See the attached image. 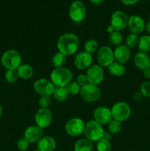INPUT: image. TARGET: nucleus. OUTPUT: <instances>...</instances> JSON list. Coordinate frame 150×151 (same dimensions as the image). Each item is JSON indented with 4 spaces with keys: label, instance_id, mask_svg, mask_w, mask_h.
Masks as SVG:
<instances>
[{
    "label": "nucleus",
    "instance_id": "1",
    "mask_svg": "<svg viewBox=\"0 0 150 151\" xmlns=\"http://www.w3.org/2000/svg\"><path fill=\"white\" fill-rule=\"evenodd\" d=\"M79 38L75 34L66 33L62 35L57 41V49L59 52L65 55H72L75 54L79 48Z\"/></svg>",
    "mask_w": 150,
    "mask_h": 151
},
{
    "label": "nucleus",
    "instance_id": "2",
    "mask_svg": "<svg viewBox=\"0 0 150 151\" xmlns=\"http://www.w3.org/2000/svg\"><path fill=\"white\" fill-rule=\"evenodd\" d=\"M51 81L57 87H65L68 83L71 82L73 73L69 69L66 67L56 68L50 75Z\"/></svg>",
    "mask_w": 150,
    "mask_h": 151
},
{
    "label": "nucleus",
    "instance_id": "3",
    "mask_svg": "<svg viewBox=\"0 0 150 151\" xmlns=\"http://www.w3.org/2000/svg\"><path fill=\"white\" fill-rule=\"evenodd\" d=\"M22 58L20 53L14 50H7L3 53L1 58V64L7 70L17 69L21 64Z\"/></svg>",
    "mask_w": 150,
    "mask_h": 151
},
{
    "label": "nucleus",
    "instance_id": "4",
    "mask_svg": "<svg viewBox=\"0 0 150 151\" xmlns=\"http://www.w3.org/2000/svg\"><path fill=\"white\" fill-rule=\"evenodd\" d=\"M104 131L102 125L94 119V120H90L85 124L84 134L85 138L94 142L101 139Z\"/></svg>",
    "mask_w": 150,
    "mask_h": 151
},
{
    "label": "nucleus",
    "instance_id": "5",
    "mask_svg": "<svg viewBox=\"0 0 150 151\" xmlns=\"http://www.w3.org/2000/svg\"><path fill=\"white\" fill-rule=\"evenodd\" d=\"M111 114L113 119L121 122L129 119L131 114V109L129 104L125 102H118L112 107Z\"/></svg>",
    "mask_w": 150,
    "mask_h": 151
},
{
    "label": "nucleus",
    "instance_id": "6",
    "mask_svg": "<svg viewBox=\"0 0 150 151\" xmlns=\"http://www.w3.org/2000/svg\"><path fill=\"white\" fill-rule=\"evenodd\" d=\"M79 94L84 101L88 103H94L100 98L101 91L97 86L88 83L81 87Z\"/></svg>",
    "mask_w": 150,
    "mask_h": 151
},
{
    "label": "nucleus",
    "instance_id": "7",
    "mask_svg": "<svg viewBox=\"0 0 150 151\" xmlns=\"http://www.w3.org/2000/svg\"><path fill=\"white\" fill-rule=\"evenodd\" d=\"M96 60L101 67H108L114 62V53L108 46L100 47L96 52Z\"/></svg>",
    "mask_w": 150,
    "mask_h": 151
},
{
    "label": "nucleus",
    "instance_id": "8",
    "mask_svg": "<svg viewBox=\"0 0 150 151\" xmlns=\"http://www.w3.org/2000/svg\"><path fill=\"white\" fill-rule=\"evenodd\" d=\"M85 123L82 119L74 117L67 121L65 125L66 132L71 137H79L84 133Z\"/></svg>",
    "mask_w": 150,
    "mask_h": 151
},
{
    "label": "nucleus",
    "instance_id": "9",
    "mask_svg": "<svg viewBox=\"0 0 150 151\" xmlns=\"http://www.w3.org/2000/svg\"><path fill=\"white\" fill-rule=\"evenodd\" d=\"M34 90L36 93L41 96H50L53 95L55 86L51 81L46 78L38 79L34 83Z\"/></svg>",
    "mask_w": 150,
    "mask_h": 151
},
{
    "label": "nucleus",
    "instance_id": "10",
    "mask_svg": "<svg viewBox=\"0 0 150 151\" xmlns=\"http://www.w3.org/2000/svg\"><path fill=\"white\" fill-rule=\"evenodd\" d=\"M69 17L73 22H80L86 16V8L82 1H74L71 4L69 7Z\"/></svg>",
    "mask_w": 150,
    "mask_h": 151
},
{
    "label": "nucleus",
    "instance_id": "11",
    "mask_svg": "<svg viewBox=\"0 0 150 151\" xmlns=\"http://www.w3.org/2000/svg\"><path fill=\"white\" fill-rule=\"evenodd\" d=\"M86 76L90 84L97 86L104 80V72L102 67L99 64L91 65L87 70Z\"/></svg>",
    "mask_w": 150,
    "mask_h": 151
},
{
    "label": "nucleus",
    "instance_id": "12",
    "mask_svg": "<svg viewBox=\"0 0 150 151\" xmlns=\"http://www.w3.org/2000/svg\"><path fill=\"white\" fill-rule=\"evenodd\" d=\"M128 19L129 18L124 12L117 10L112 15L110 24L116 29V30H124L128 26Z\"/></svg>",
    "mask_w": 150,
    "mask_h": 151
},
{
    "label": "nucleus",
    "instance_id": "13",
    "mask_svg": "<svg viewBox=\"0 0 150 151\" xmlns=\"http://www.w3.org/2000/svg\"><path fill=\"white\" fill-rule=\"evenodd\" d=\"M35 123L41 128H47L52 121V114L49 109H40L35 114Z\"/></svg>",
    "mask_w": 150,
    "mask_h": 151
},
{
    "label": "nucleus",
    "instance_id": "14",
    "mask_svg": "<svg viewBox=\"0 0 150 151\" xmlns=\"http://www.w3.org/2000/svg\"><path fill=\"white\" fill-rule=\"evenodd\" d=\"M94 120L101 125L108 124V122L113 119L111 110L104 106H99L94 111Z\"/></svg>",
    "mask_w": 150,
    "mask_h": 151
},
{
    "label": "nucleus",
    "instance_id": "15",
    "mask_svg": "<svg viewBox=\"0 0 150 151\" xmlns=\"http://www.w3.org/2000/svg\"><path fill=\"white\" fill-rule=\"evenodd\" d=\"M92 55L85 51L80 52L76 55L74 60V66L79 70L88 69L92 64Z\"/></svg>",
    "mask_w": 150,
    "mask_h": 151
},
{
    "label": "nucleus",
    "instance_id": "16",
    "mask_svg": "<svg viewBox=\"0 0 150 151\" xmlns=\"http://www.w3.org/2000/svg\"><path fill=\"white\" fill-rule=\"evenodd\" d=\"M128 28L132 33L138 35L145 29V22L144 19L138 15H132L128 19Z\"/></svg>",
    "mask_w": 150,
    "mask_h": 151
},
{
    "label": "nucleus",
    "instance_id": "17",
    "mask_svg": "<svg viewBox=\"0 0 150 151\" xmlns=\"http://www.w3.org/2000/svg\"><path fill=\"white\" fill-rule=\"evenodd\" d=\"M44 137V130L38 125H31L24 131V138L29 143L38 142Z\"/></svg>",
    "mask_w": 150,
    "mask_h": 151
},
{
    "label": "nucleus",
    "instance_id": "18",
    "mask_svg": "<svg viewBox=\"0 0 150 151\" xmlns=\"http://www.w3.org/2000/svg\"><path fill=\"white\" fill-rule=\"evenodd\" d=\"M114 53V58L116 62L124 63H126L130 58V50L126 45H121L116 47L115 50L113 51Z\"/></svg>",
    "mask_w": 150,
    "mask_h": 151
},
{
    "label": "nucleus",
    "instance_id": "19",
    "mask_svg": "<svg viewBox=\"0 0 150 151\" xmlns=\"http://www.w3.org/2000/svg\"><path fill=\"white\" fill-rule=\"evenodd\" d=\"M134 64L140 70L150 68V57L147 53L139 52L134 57Z\"/></svg>",
    "mask_w": 150,
    "mask_h": 151
},
{
    "label": "nucleus",
    "instance_id": "20",
    "mask_svg": "<svg viewBox=\"0 0 150 151\" xmlns=\"http://www.w3.org/2000/svg\"><path fill=\"white\" fill-rule=\"evenodd\" d=\"M57 143L55 139L50 136L43 137L38 142V149L41 151H54Z\"/></svg>",
    "mask_w": 150,
    "mask_h": 151
},
{
    "label": "nucleus",
    "instance_id": "21",
    "mask_svg": "<svg viewBox=\"0 0 150 151\" xmlns=\"http://www.w3.org/2000/svg\"><path fill=\"white\" fill-rule=\"evenodd\" d=\"M19 77L23 80L30 79L34 75V69L32 66L27 63L21 64L17 69Z\"/></svg>",
    "mask_w": 150,
    "mask_h": 151
},
{
    "label": "nucleus",
    "instance_id": "22",
    "mask_svg": "<svg viewBox=\"0 0 150 151\" xmlns=\"http://www.w3.org/2000/svg\"><path fill=\"white\" fill-rule=\"evenodd\" d=\"M108 72L110 75L116 77H121L124 75L126 72V68L122 63H119V62H113L112 64L107 67Z\"/></svg>",
    "mask_w": 150,
    "mask_h": 151
},
{
    "label": "nucleus",
    "instance_id": "23",
    "mask_svg": "<svg viewBox=\"0 0 150 151\" xmlns=\"http://www.w3.org/2000/svg\"><path fill=\"white\" fill-rule=\"evenodd\" d=\"M93 142L88 139H80L74 145V151H92Z\"/></svg>",
    "mask_w": 150,
    "mask_h": 151
},
{
    "label": "nucleus",
    "instance_id": "24",
    "mask_svg": "<svg viewBox=\"0 0 150 151\" xmlns=\"http://www.w3.org/2000/svg\"><path fill=\"white\" fill-rule=\"evenodd\" d=\"M66 60H67L66 55L58 52L53 55L52 58H51V63H52L53 66L56 69V68L63 67L64 65L66 64Z\"/></svg>",
    "mask_w": 150,
    "mask_h": 151
},
{
    "label": "nucleus",
    "instance_id": "25",
    "mask_svg": "<svg viewBox=\"0 0 150 151\" xmlns=\"http://www.w3.org/2000/svg\"><path fill=\"white\" fill-rule=\"evenodd\" d=\"M138 48L142 52L147 53L150 52V35H145L140 38Z\"/></svg>",
    "mask_w": 150,
    "mask_h": 151
},
{
    "label": "nucleus",
    "instance_id": "26",
    "mask_svg": "<svg viewBox=\"0 0 150 151\" xmlns=\"http://www.w3.org/2000/svg\"><path fill=\"white\" fill-rule=\"evenodd\" d=\"M54 98L58 102H64L67 100L69 94L66 91L65 87H57L55 86L54 93H53Z\"/></svg>",
    "mask_w": 150,
    "mask_h": 151
},
{
    "label": "nucleus",
    "instance_id": "27",
    "mask_svg": "<svg viewBox=\"0 0 150 151\" xmlns=\"http://www.w3.org/2000/svg\"><path fill=\"white\" fill-rule=\"evenodd\" d=\"M84 50H85V52L88 53V54H94V53L96 52L98 50V43L95 39H93V38L88 39L84 45Z\"/></svg>",
    "mask_w": 150,
    "mask_h": 151
},
{
    "label": "nucleus",
    "instance_id": "28",
    "mask_svg": "<svg viewBox=\"0 0 150 151\" xmlns=\"http://www.w3.org/2000/svg\"><path fill=\"white\" fill-rule=\"evenodd\" d=\"M66 91H67L69 96H74L77 94H79L81 87L79 84L75 81H71L65 86Z\"/></svg>",
    "mask_w": 150,
    "mask_h": 151
},
{
    "label": "nucleus",
    "instance_id": "29",
    "mask_svg": "<svg viewBox=\"0 0 150 151\" xmlns=\"http://www.w3.org/2000/svg\"><path fill=\"white\" fill-rule=\"evenodd\" d=\"M139 36L138 35L135 33H129L126 38V46L128 48L133 49L138 47V42H139Z\"/></svg>",
    "mask_w": 150,
    "mask_h": 151
},
{
    "label": "nucleus",
    "instance_id": "30",
    "mask_svg": "<svg viewBox=\"0 0 150 151\" xmlns=\"http://www.w3.org/2000/svg\"><path fill=\"white\" fill-rule=\"evenodd\" d=\"M123 41V36L120 31H114L109 35V41L113 46H119Z\"/></svg>",
    "mask_w": 150,
    "mask_h": 151
},
{
    "label": "nucleus",
    "instance_id": "31",
    "mask_svg": "<svg viewBox=\"0 0 150 151\" xmlns=\"http://www.w3.org/2000/svg\"><path fill=\"white\" fill-rule=\"evenodd\" d=\"M121 122H119L117 120H115V119H112L107 124L108 131L112 134H119L121 131Z\"/></svg>",
    "mask_w": 150,
    "mask_h": 151
},
{
    "label": "nucleus",
    "instance_id": "32",
    "mask_svg": "<svg viewBox=\"0 0 150 151\" xmlns=\"http://www.w3.org/2000/svg\"><path fill=\"white\" fill-rule=\"evenodd\" d=\"M4 78H5L6 81L8 82L9 83H16V81H18V79L19 78L17 69L7 70V72H5Z\"/></svg>",
    "mask_w": 150,
    "mask_h": 151
},
{
    "label": "nucleus",
    "instance_id": "33",
    "mask_svg": "<svg viewBox=\"0 0 150 151\" xmlns=\"http://www.w3.org/2000/svg\"><path fill=\"white\" fill-rule=\"evenodd\" d=\"M111 147V144H110V141L101 139L98 142H96L97 151H110Z\"/></svg>",
    "mask_w": 150,
    "mask_h": 151
},
{
    "label": "nucleus",
    "instance_id": "34",
    "mask_svg": "<svg viewBox=\"0 0 150 151\" xmlns=\"http://www.w3.org/2000/svg\"><path fill=\"white\" fill-rule=\"evenodd\" d=\"M38 104L41 109H49L51 105V98L50 96H41L38 100Z\"/></svg>",
    "mask_w": 150,
    "mask_h": 151
},
{
    "label": "nucleus",
    "instance_id": "35",
    "mask_svg": "<svg viewBox=\"0 0 150 151\" xmlns=\"http://www.w3.org/2000/svg\"><path fill=\"white\" fill-rule=\"evenodd\" d=\"M140 91L144 97L150 98V81H145L140 87Z\"/></svg>",
    "mask_w": 150,
    "mask_h": 151
},
{
    "label": "nucleus",
    "instance_id": "36",
    "mask_svg": "<svg viewBox=\"0 0 150 151\" xmlns=\"http://www.w3.org/2000/svg\"><path fill=\"white\" fill-rule=\"evenodd\" d=\"M29 145V142L26 138L19 139L17 142V147L20 151H25L28 149Z\"/></svg>",
    "mask_w": 150,
    "mask_h": 151
},
{
    "label": "nucleus",
    "instance_id": "37",
    "mask_svg": "<svg viewBox=\"0 0 150 151\" xmlns=\"http://www.w3.org/2000/svg\"><path fill=\"white\" fill-rule=\"evenodd\" d=\"M76 82L79 84V86L80 87H82V86H85V85H87V84L89 83H88V78H87L86 75H83V74H81V75H78L77 78H76Z\"/></svg>",
    "mask_w": 150,
    "mask_h": 151
},
{
    "label": "nucleus",
    "instance_id": "38",
    "mask_svg": "<svg viewBox=\"0 0 150 151\" xmlns=\"http://www.w3.org/2000/svg\"><path fill=\"white\" fill-rule=\"evenodd\" d=\"M142 97L143 95L140 91H136V92L133 93V94H132V99H133V100H135V101H139V100L142 98Z\"/></svg>",
    "mask_w": 150,
    "mask_h": 151
},
{
    "label": "nucleus",
    "instance_id": "39",
    "mask_svg": "<svg viewBox=\"0 0 150 151\" xmlns=\"http://www.w3.org/2000/svg\"><path fill=\"white\" fill-rule=\"evenodd\" d=\"M121 1L125 5H132L138 3L140 0H121Z\"/></svg>",
    "mask_w": 150,
    "mask_h": 151
},
{
    "label": "nucleus",
    "instance_id": "40",
    "mask_svg": "<svg viewBox=\"0 0 150 151\" xmlns=\"http://www.w3.org/2000/svg\"><path fill=\"white\" fill-rule=\"evenodd\" d=\"M101 139L107 140V141H110V140L112 139V134H110L109 131H104Z\"/></svg>",
    "mask_w": 150,
    "mask_h": 151
},
{
    "label": "nucleus",
    "instance_id": "41",
    "mask_svg": "<svg viewBox=\"0 0 150 151\" xmlns=\"http://www.w3.org/2000/svg\"><path fill=\"white\" fill-rule=\"evenodd\" d=\"M143 75L144 78H147V79H150V68H148L146 69H144L143 71Z\"/></svg>",
    "mask_w": 150,
    "mask_h": 151
},
{
    "label": "nucleus",
    "instance_id": "42",
    "mask_svg": "<svg viewBox=\"0 0 150 151\" xmlns=\"http://www.w3.org/2000/svg\"><path fill=\"white\" fill-rule=\"evenodd\" d=\"M104 1V0H90V1L95 5H99V4H102Z\"/></svg>",
    "mask_w": 150,
    "mask_h": 151
},
{
    "label": "nucleus",
    "instance_id": "43",
    "mask_svg": "<svg viewBox=\"0 0 150 151\" xmlns=\"http://www.w3.org/2000/svg\"><path fill=\"white\" fill-rule=\"evenodd\" d=\"M107 32H108L109 34H110V33H112V32H114V31H116V29H115V28L113 27L112 26L111 24H110V25H109L108 27H107Z\"/></svg>",
    "mask_w": 150,
    "mask_h": 151
},
{
    "label": "nucleus",
    "instance_id": "44",
    "mask_svg": "<svg viewBox=\"0 0 150 151\" xmlns=\"http://www.w3.org/2000/svg\"><path fill=\"white\" fill-rule=\"evenodd\" d=\"M145 29L149 34H150V21L147 22L146 24H145Z\"/></svg>",
    "mask_w": 150,
    "mask_h": 151
},
{
    "label": "nucleus",
    "instance_id": "45",
    "mask_svg": "<svg viewBox=\"0 0 150 151\" xmlns=\"http://www.w3.org/2000/svg\"><path fill=\"white\" fill-rule=\"evenodd\" d=\"M2 112H3L2 107H1V105H0V118H1V115H2Z\"/></svg>",
    "mask_w": 150,
    "mask_h": 151
},
{
    "label": "nucleus",
    "instance_id": "46",
    "mask_svg": "<svg viewBox=\"0 0 150 151\" xmlns=\"http://www.w3.org/2000/svg\"><path fill=\"white\" fill-rule=\"evenodd\" d=\"M33 151H41V150H38V149H36V150H33Z\"/></svg>",
    "mask_w": 150,
    "mask_h": 151
},
{
    "label": "nucleus",
    "instance_id": "47",
    "mask_svg": "<svg viewBox=\"0 0 150 151\" xmlns=\"http://www.w3.org/2000/svg\"><path fill=\"white\" fill-rule=\"evenodd\" d=\"M149 17H150V14H149Z\"/></svg>",
    "mask_w": 150,
    "mask_h": 151
},
{
    "label": "nucleus",
    "instance_id": "48",
    "mask_svg": "<svg viewBox=\"0 0 150 151\" xmlns=\"http://www.w3.org/2000/svg\"><path fill=\"white\" fill-rule=\"evenodd\" d=\"M144 1H145V0H144Z\"/></svg>",
    "mask_w": 150,
    "mask_h": 151
}]
</instances>
